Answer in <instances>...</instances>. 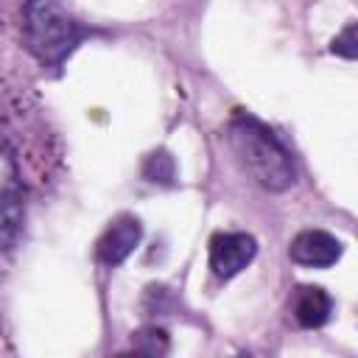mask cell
Here are the masks:
<instances>
[{
  "instance_id": "cell-1",
  "label": "cell",
  "mask_w": 358,
  "mask_h": 358,
  "mask_svg": "<svg viewBox=\"0 0 358 358\" xmlns=\"http://www.w3.org/2000/svg\"><path fill=\"white\" fill-rule=\"evenodd\" d=\"M227 137H229V145H232L238 162L260 187H266L271 193H282V190L294 187L296 162L268 126H263L260 120H255L249 115H238L229 120Z\"/></svg>"
},
{
  "instance_id": "cell-2",
  "label": "cell",
  "mask_w": 358,
  "mask_h": 358,
  "mask_svg": "<svg viewBox=\"0 0 358 358\" xmlns=\"http://www.w3.org/2000/svg\"><path fill=\"white\" fill-rule=\"evenodd\" d=\"M22 14L25 45L45 67H62V62L87 36V28L56 3H28Z\"/></svg>"
},
{
  "instance_id": "cell-3",
  "label": "cell",
  "mask_w": 358,
  "mask_h": 358,
  "mask_svg": "<svg viewBox=\"0 0 358 358\" xmlns=\"http://www.w3.org/2000/svg\"><path fill=\"white\" fill-rule=\"evenodd\" d=\"M22 232V179L17 154L0 137V252L14 249Z\"/></svg>"
},
{
  "instance_id": "cell-4",
  "label": "cell",
  "mask_w": 358,
  "mask_h": 358,
  "mask_svg": "<svg viewBox=\"0 0 358 358\" xmlns=\"http://www.w3.org/2000/svg\"><path fill=\"white\" fill-rule=\"evenodd\" d=\"M257 255V241L246 232H218L210 238V268L218 280L241 274Z\"/></svg>"
},
{
  "instance_id": "cell-5",
  "label": "cell",
  "mask_w": 358,
  "mask_h": 358,
  "mask_svg": "<svg viewBox=\"0 0 358 358\" xmlns=\"http://www.w3.org/2000/svg\"><path fill=\"white\" fill-rule=\"evenodd\" d=\"M341 241L324 229H305L288 246V257L305 268H327L341 257Z\"/></svg>"
},
{
  "instance_id": "cell-6",
  "label": "cell",
  "mask_w": 358,
  "mask_h": 358,
  "mask_svg": "<svg viewBox=\"0 0 358 358\" xmlns=\"http://www.w3.org/2000/svg\"><path fill=\"white\" fill-rule=\"evenodd\" d=\"M143 238V227L134 215H117L106 229L103 235L98 238V246H95V255L103 266H120L140 243Z\"/></svg>"
},
{
  "instance_id": "cell-7",
  "label": "cell",
  "mask_w": 358,
  "mask_h": 358,
  "mask_svg": "<svg viewBox=\"0 0 358 358\" xmlns=\"http://www.w3.org/2000/svg\"><path fill=\"white\" fill-rule=\"evenodd\" d=\"M291 316L305 330L322 327L333 316V299L319 285H299L291 296Z\"/></svg>"
},
{
  "instance_id": "cell-8",
  "label": "cell",
  "mask_w": 358,
  "mask_h": 358,
  "mask_svg": "<svg viewBox=\"0 0 358 358\" xmlns=\"http://www.w3.org/2000/svg\"><path fill=\"white\" fill-rule=\"evenodd\" d=\"M168 333L159 327H143L131 336V350L120 358H165L168 355Z\"/></svg>"
},
{
  "instance_id": "cell-9",
  "label": "cell",
  "mask_w": 358,
  "mask_h": 358,
  "mask_svg": "<svg viewBox=\"0 0 358 358\" xmlns=\"http://www.w3.org/2000/svg\"><path fill=\"white\" fill-rule=\"evenodd\" d=\"M143 176L154 185H171L176 179V165L168 151H154L143 162Z\"/></svg>"
},
{
  "instance_id": "cell-10",
  "label": "cell",
  "mask_w": 358,
  "mask_h": 358,
  "mask_svg": "<svg viewBox=\"0 0 358 358\" xmlns=\"http://www.w3.org/2000/svg\"><path fill=\"white\" fill-rule=\"evenodd\" d=\"M358 25L355 22H350L336 39H333V53H338V56H344V59H355V53H358Z\"/></svg>"
},
{
  "instance_id": "cell-11",
  "label": "cell",
  "mask_w": 358,
  "mask_h": 358,
  "mask_svg": "<svg viewBox=\"0 0 358 358\" xmlns=\"http://www.w3.org/2000/svg\"><path fill=\"white\" fill-rule=\"evenodd\" d=\"M238 358H252V355H238Z\"/></svg>"
}]
</instances>
